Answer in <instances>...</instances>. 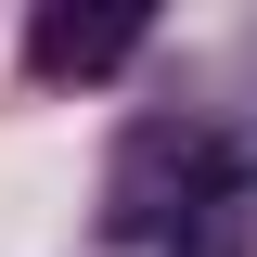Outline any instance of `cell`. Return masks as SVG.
<instances>
[{"label": "cell", "instance_id": "1", "mask_svg": "<svg viewBox=\"0 0 257 257\" xmlns=\"http://www.w3.org/2000/svg\"><path fill=\"white\" fill-rule=\"evenodd\" d=\"M128 52H142V13H128V0H90V13H77V0H39L26 13V64L39 77H116Z\"/></svg>", "mask_w": 257, "mask_h": 257}]
</instances>
